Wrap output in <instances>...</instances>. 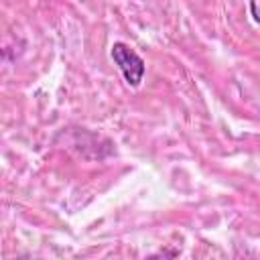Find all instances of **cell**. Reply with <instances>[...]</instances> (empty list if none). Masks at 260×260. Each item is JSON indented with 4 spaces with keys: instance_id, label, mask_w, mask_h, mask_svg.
Masks as SVG:
<instances>
[{
    "instance_id": "cell-1",
    "label": "cell",
    "mask_w": 260,
    "mask_h": 260,
    "mask_svg": "<svg viewBox=\"0 0 260 260\" xmlns=\"http://www.w3.org/2000/svg\"><path fill=\"white\" fill-rule=\"evenodd\" d=\"M110 55L114 59V63L118 65L124 81L130 85V87H138L144 79V73H146V63L144 59L126 43L118 41L112 45L110 49Z\"/></svg>"
},
{
    "instance_id": "cell-2",
    "label": "cell",
    "mask_w": 260,
    "mask_h": 260,
    "mask_svg": "<svg viewBox=\"0 0 260 260\" xmlns=\"http://www.w3.org/2000/svg\"><path fill=\"white\" fill-rule=\"evenodd\" d=\"M250 12H252L254 22L260 26V0H250Z\"/></svg>"
}]
</instances>
